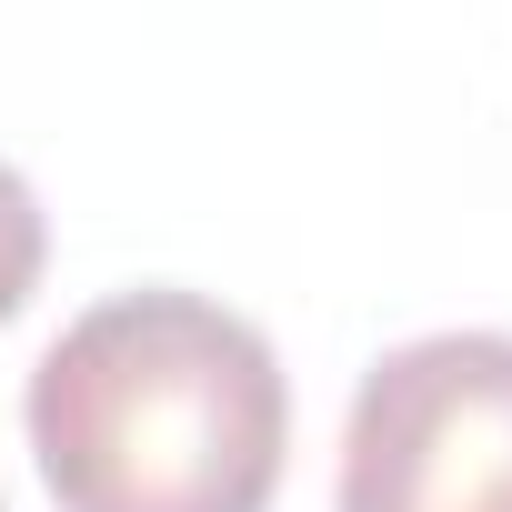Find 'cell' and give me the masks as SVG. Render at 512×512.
Returning a JSON list of instances; mask_svg holds the SVG:
<instances>
[{
	"label": "cell",
	"mask_w": 512,
	"mask_h": 512,
	"mask_svg": "<svg viewBox=\"0 0 512 512\" xmlns=\"http://www.w3.org/2000/svg\"><path fill=\"white\" fill-rule=\"evenodd\" d=\"M41 262H51V221L31 201V181L0 161V332L21 322V302L41 292Z\"/></svg>",
	"instance_id": "obj_3"
},
{
	"label": "cell",
	"mask_w": 512,
	"mask_h": 512,
	"mask_svg": "<svg viewBox=\"0 0 512 512\" xmlns=\"http://www.w3.org/2000/svg\"><path fill=\"white\" fill-rule=\"evenodd\" d=\"M31 452L61 512H272L292 382L211 292H111L31 372Z\"/></svg>",
	"instance_id": "obj_1"
},
{
	"label": "cell",
	"mask_w": 512,
	"mask_h": 512,
	"mask_svg": "<svg viewBox=\"0 0 512 512\" xmlns=\"http://www.w3.org/2000/svg\"><path fill=\"white\" fill-rule=\"evenodd\" d=\"M342 512H512V332L382 352L342 422Z\"/></svg>",
	"instance_id": "obj_2"
}]
</instances>
